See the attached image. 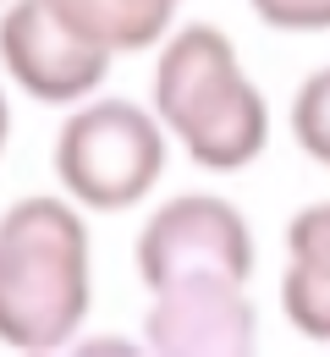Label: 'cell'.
Listing matches in <instances>:
<instances>
[{
    "mask_svg": "<svg viewBox=\"0 0 330 357\" xmlns=\"http://www.w3.org/2000/svg\"><path fill=\"white\" fill-rule=\"evenodd\" d=\"M94 303V248L77 204L33 192L0 215V347L50 352L72 341Z\"/></svg>",
    "mask_w": 330,
    "mask_h": 357,
    "instance_id": "obj_1",
    "label": "cell"
},
{
    "mask_svg": "<svg viewBox=\"0 0 330 357\" xmlns=\"http://www.w3.org/2000/svg\"><path fill=\"white\" fill-rule=\"evenodd\" d=\"M154 121L204 171H242L270 143V105L242 72L232 39L209 22H188L160 39Z\"/></svg>",
    "mask_w": 330,
    "mask_h": 357,
    "instance_id": "obj_2",
    "label": "cell"
},
{
    "mask_svg": "<svg viewBox=\"0 0 330 357\" xmlns=\"http://www.w3.org/2000/svg\"><path fill=\"white\" fill-rule=\"evenodd\" d=\"M50 165H55L66 204L121 215L160 181L165 132H160L154 110H143L133 99H116V93H94L61 121Z\"/></svg>",
    "mask_w": 330,
    "mask_h": 357,
    "instance_id": "obj_3",
    "label": "cell"
},
{
    "mask_svg": "<svg viewBox=\"0 0 330 357\" xmlns=\"http://www.w3.org/2000/svg\"><path fill=\"white\" fill-rule=\"evenodd\" d=\"M253 259H259L253 231L242 220V209L220 192H177L171 204H160L143 220L138 242H133V269L149 286V297L165 286H182V280H204V275L248 286Z\"/></svg>",
    "mask_w": 330,
    "mask_h": 357,
    "instance_id": "obj_4",
    "label": "cell"
},
{
    "mask_svg": "<svg viewBox=\"0 0 330 357\" xmlns=\"http://www.w3.org/2000/svg\"><path fill=\"white\" fill-rule=\"evenodd\" d=\"M0 66L39 105H83L110 77V55L83 45L45 0H11L0 11Z\"/></svg>",
    "mask_w": 330,
    "mask_h": 357,
    "instance_id": "obj_5",
    "label": "cell"
},
{
    "mask_svg": "<svg viewBox=\"0 0 330 357\" xmlns=\"http://www.w3.org/2000/svg\"><path fill=\"white\" fill-rule=\"evenodd\" d=\"M149 357H259V308L242 280H182L154 291L143 313Z\"/></svg>",
    "mask_w": 330,
    "mask_h": 357,
    "instance_id": "obj_6",
    "label": "cell"
},
{
    "mask_svg": "<svg viewBox=\"0 0 330 357\" xmlns=\"http://www.w3.org/2000/svg\"><path fill=\"white\" fill-rule=\"evenodd\" d=\"M281 313L297 335L330 347V198L303 204L286 220Z\"/></svg>",
    "mask_w": 330,
    "mask_h": 357,
    "instance_id": "obj_7",
    "label": "cell"
},
{
    "mask_svg": "<svg viewBox=\"0 0 330 357\" xmlns=\"http://www.w3.org/2000/svg\"><path fill=\"white\" fill-rule=\"evenodd\" d=\"M292 137L314 165L330 171V66L308 72L297 83V93H292Z\"/></svg>",
    "mask_w": 330,
    "mask_h": 357,
    "instance_id": "obj_8",
    "label": "cell"
},
{
    "mask_svg": "<svg viewBox=\"0 0 330 357\" xmlns=\"http://www.w3.org/2000/svg\"><path fill=\"white\" fill-rule=\"evenodd\" d=\"M248 6L264 28H281V33H325L330 28V0H248Z\"/></svg>",
    "mask_w": 330,
    "mask_h": 357,
    "instance_id": "obj_9",
    "label": "cell"
},
{
    "mask_svg": "<svg viewBox=\"0 0 330 357\" xmlns=\"http://www.w3.org/2000/svg\"><path fill=\"white\" fill-rule=\"evenodd\" d=\"M28 357H149L143 341H127V335H72L50 352H28Z\"/></svg>",
    "mask_w": 330,
    "mask_h": 357,
    "instance_id": "obj_10",
    "label": "cell"
},
{
    "mask_svg": "<svg viewBox=\"0 0 330 357\" xmlns=\"http://www.w3.org/2000/svg\"><path fill=\"white\" fill-rule=\"evenodd\" d=\"M116 6H121V11H133L143 28H154V33L165 39V33H171V17H177V6H182V0H116Z\"/></svg>",
    "mask_w": 330,
    "mask_h": 357,
    "instance_id": "obj_11",
    "label": "cell"
},
{
    "mask_svg": "<svg viewBox=\"0 0 330 357\" xmlns=\"http://www.w3.org/2000/svg\"><path fill=\"white\" fill-rule=\"evenodd\" d=\"M6 137H11V99L0 89V154H6Z\"/></svg>",
    "mask_w": 330,
    "mask_h": 357,
    "instance_id": "obj_12",
    "label": "cell"
},
{
    "mask_svg": "<svg viewBox=\"0 0 330 357\" xmlns=\"http://www.w3.org/2000/svg\"><path fill=\"white\" fill-rule=\"evenodd\" d=\"M0 6H6V0H0Z\"/></svg>",
    "mask_w": 330,
    "mask_h": 357,
    "instance_id": "obj_13",
    "label": "cell"
}]
</instances>
